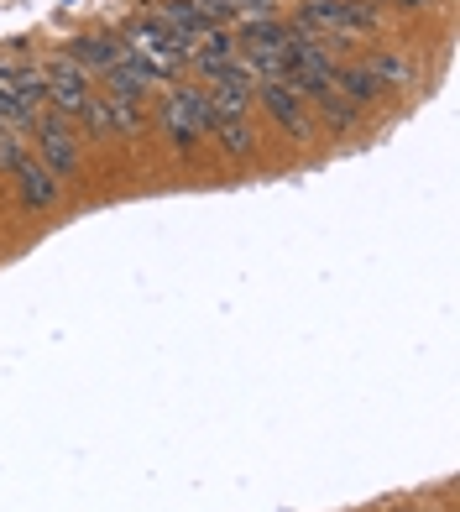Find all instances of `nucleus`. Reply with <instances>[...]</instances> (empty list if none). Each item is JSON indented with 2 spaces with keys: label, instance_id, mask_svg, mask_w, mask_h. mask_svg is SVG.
Segmentation results:
<instances>
[{
  "label": "nucleus",
  "instance_id": "10",
  "mask_svg": "<svg viewBox=\"0 0 460 512\" xmlns=\"http://www.w3.org/2000/svg\"><path fill=\"white\" fill-rule=\"evenodd\" d=\"M84 126H89V131H100V136H126V131L142 126V115H136V105L100 100V95H95V105L84 110Z\"/></svg>",
  "mask_w": 460,
  "mask_h": 512
},
{
  "label": "nucleus",
  "instance_id": "16",
  "mask_svg": "<svg viewBox=\"0 0 460 512\" xmlns=\"http://www.w3.org/2000/svg\"><path fill=\"white\" fill-rule=\"evenodd\" d=\"M314 105H319V115H325L330 131H351V126H356V105H351V100L325 95V100H314Z\"/></svg>",
  "mask_w": 460,
  "mask_h": 512
},
{
  "label": "nucleus",
  "instance_id": "11",
  "mask_svg": "<svg viewBox=\"0 0 460 512\" xmlns=\"http://www.w3.org/2000/svg\"><path fill=\"white\" fill-rule=\"evenodd\" d=\"M157 27H163V32H173L178 42H194L204 27H210V21H204L199 16V6H194V0H168V6H157Z\"/></svg>",
  "mask_w": 460,
  "mask_h": 512
},
{
  "label": "nucleus",
  "instance_id": "3",
  "mask_svg": "<svg viewBox=\"0 0 460 512\" xmlns=\"http://www.w3.org/2000/svg\"><path fill=\"white\" fill-rule=\"evenodd\" d=\"M298 27L304 32H366L377 27L372 0H309L298 6Z\"/></svg>",
  "mask_w": 460,
  "mask_h": 512
},
{
  "label": "nucleus",
  "instance_id": "5",
  "mask_svg": "<svg viewBox=\"0 0 460 512\" xmlns=\"http://www.w3.org/2000/svg\"><path fill=\"white\" fill-rule=\"evenodd\" d=\"M42 84H48V100L68 115V121H84V110L95 105V95H89V79H84V68H74L68 58H58L48 74H42Z\"/></svg>",
  "mask_w": 460,
  "mask_h": 512
},
{
  "label": "nucleus",
  "instance_id": "12",
  "mask_svg": "<svg viewBox=\"0 0 460 512\" xmlns=\"http://www.w3.org/2000/svg\"><path fill=\"white\" fill-rule=\"evenodd\" d=\"M16 178H21V199H27L32 209H48L53 199H58V178L48 173V168H42V162H21V168H16Z\"/></svg>",
  "mask_w": 460,
  "mask_h": 512
},
{
  "label": "nucleus",
  "instance_id": "9",
  "mask_svg": "<svg viewBox=\"0 0 460 512\" xmlns=\"http://www.w3.org/2000/svg\"><path fill=\"white\" fill-rule=\"evenodd\" d=\"M105 79H110V89H105V100H121V105H136V100H142L147 89L157 84V79L147 74V68L136 63V58H121V63H115V68H105Z\"/></svg>",
  "mask_w": 460,
  "mask_h": 512
},
{
  "label": "nucleus",
  "instance_id": "4",
  "mask_svg": "<svg viewBox=\"0 0 460 512\" xmlns=\"http://www.w3.org/2000/svg\"><path fill=\"white\" fill-rule=\"evenodd\" d=\"M262 105H267V115L283 126V136H293V142H309L314 136V115H309V100L298 95L293 84H283V79H272V84H262Z\"/></svg>",
  "mask_w": 460,
  "mask_h": 512
},
{
  "label": "nucleus",
  "instance_id": "17",
  "mask_svg": "<svg viewBox=\"0 0 460 512\" xmlns=\"http://www.w3.org/2000/svg\"><path fill=\"white\" fill-rule=\"evenodd\" d=\"M0 162H6V168L16 173L21 168V162H27V152H21V142H16V136L6 131V136H0Z\"/></svg>",
  "mask_w": 460,
  "mask_h": 512
},
{
  "label": "nucleus",
  "instance_id": "2",
  "mask_svg": "<svg viewBox=\"0 0 460 512\" xmlns=\"http://www.w3.org/2000/svg\"><path fill=\"white\" fill-rule=\"evenodd\" d=\"M163 131H168V142L178 152H189L204 131H215V110H210V95H204L199 84H183L168 95L163 105Z\"/></svg>",
  "mask_w": 460,
  "mask_h": 512
},
{
  "label": "nucleus",
  "instance_id": "18",
  "mask_svg": "<svg viewBox=\"0 0 460 512\" xmlns=\"http://www.w3.org/2000/svg\"><path fill=\"white\" fill-rule=\"evenodd\" d=\"M398 6H403V11H424V6H429V0H398Z\"/></svg>",
  "mask_w": 460,
  "mask_h": 512
},
{
  "label": "nucleus",
  "instance_id": "7",
  "mask_svg": "<svg viewBox=\"0 0 460 512\" xmlns=\"http://www.w3.org/2000/svg\"><path fill=\"white\" fill-rule=\"evenodd\" d=\"M63 58L89 74V68H115V63L126 58V48H121V37H105V32H95V37H74Z\"/></svg>",
  "mask_w": 460,
  "mask_h": 512
},
{
  "label": "nucleus",
  "instance_id": "6",
  "mask_svg": "<svg viewBox=\"0 0 460 512\" xmlns=\"http://www.w3.org/2000/svg\"><path fill=\"white\" fill-rule=\"evenodd\" d=\"M37 152L48 173H79V142L63 121H42L37 126Z\"/></svg>",
  "mask_w": 460,
  "mask_h": 512
},
{
  "label": "nucleus",
  "instance_id": "1",
  "mask_svg": "<svg viewBox=\"0 0 460 512\" xmlns=\"http://www.w3.org/2000/svg\"><path fill=\"white\" fill-rule=\"evenodd\" d=\"M121 48H126V58L142 63L157 84L173 79V68L189 63V42H178L173 32H163L152 16H147V21H131V27L121 32Z\"/></svg>",
  "mask_w": 460,
  "mask_h": 512
},
{
  "label": "nucleus",
  "instance_id": "8",
  "mask_svg": "<svg viewBox=\"0 0 460 512\" xmlns=\"http://www.w3.org/2000/svg\"><path fill=\"white\" fill-rule=\"evenodd\" d=\"M241 48H236V37H230L225 27H204L194 42H189V63H199L204 74H220V68L236 58Z\"/></svg>",
  "mask_w": 460,
  "mask_h": 512
},
{
  "label": "nucleus",
  "instance_id": "15",
  "mask_svg": "<svg viewBox=\"0 0 460 512\" xmlns=\"http://www.w3.org/2000/svg\"><path fill=\"white\" fill-rule=\"evenodd\" d=\"M215 142L230 152V157H251V147H257V136H251V126H246V115L241 121H215Z\"/></svg>",
  "mask_w": 460,
  "mask_h": 512
},
{
  "label": "nucleus",
  "instance_id": "13",
  "mask_svg": "<svg viewBox=\"0 0 460 512\" xmlns=\"http://www.w3.org/2000/svg\"><path fill=\"white\" fill-rule=\"evenodd\" d=\"M335 95L351 100V105H372V100H382V84L366 74V68H340L335 63Z\"/></svg>",
  "mask_w": 460,
  "mask_h": 512
},
{
  "label": "nucleus",
  "instance_id": "14",
  "mask_svg": "<svg viewBox=\"0 0 460 512\" xmlns=\"http://www.w3.org/2000/svg\"><path fill=\"white\" fill-rule=\"evenodd\" d=\"M366 74H372L382 89H403L413 79V63L403 53H372V63H366Z\"/></svg>",
  "mask_w": 460,
  "mask_h": 512
}]
</instances>
